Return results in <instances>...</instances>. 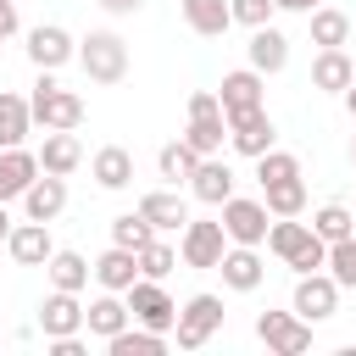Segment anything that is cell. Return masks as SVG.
I'll list each match as a JSON object with an SVG mask.
<instances>
[{
    "instance_id": "cell-1",
    "label": "cell",
    "mask_w": 356,
    "mask_h": 356,
    "mask_svg": "<svg viewBox=\"0 0 356 356\" xmlns=\"http://www.w3.org/2000/svg\"><path fill=\"white\" fill-rule=\"evenodd\" d=\"M28 111H33V122L50 134V128H72L78 134V122H83V95L78 89H61V78L56 72H39L33 78V95H28Z\"/></svg>"
},
{
    "instance_id": "cell-2",
    "label": "cell",
    "mask_w": 356,
    "mask_h": 356,
    "mask_svg": "<svg viewBox=\"0 0 356 356\" xmlns=\"http://www.w3.org/2000/svg\"><path fill=\"white\" fill-rule=\"evenodd\" d=\"M78 67L89 72V83H122L128 78V44H122V33H111V28H89L83 39H78Z\"/></svg>"
},
{
    "instance_id": "cell-3",
    "label": "cell",
    "mask_w": 356,
    "mask_h": 356,
    "mask_svg": "<svg viewBox=\"0 0 356 356\" xmlns=\"http://www.w3.org/2000/svg\"><path fill=\"white\" fill-rule=\"evenodd\" d=\"M222 250H228V234H222L217 217H189V222L178 228V261H184V267H195V273H217Z\"/></svg>"
},
{
    "instance_id": "cell-4",
    "label": "cell",
    "mask_w": 356,
    "mask_h": 356,
    "mask_svg": "<svg viewBox=\"0 0 356 356\" xmlns=\"http://www.w3.org/2000/svg\"><path fill=\"white\" fill-rule=\"evenodd\" d=\"M222 295H211V289H200V295H189L184 306H178V323H172V339H178V350H200L217 328H222Z\"/></svg>"
},
{
    "instance_id": "cell-5",
    "label": "cell",
    "mask_w": 356,
    "mask_h": 356,
    "mask_svg": "<svg viewBox=\"0 0 356 356\" xmlns=\"http://www.w3.org/2000/svg\"><path fill=\"white\" fill-rule=\"evenodd\" d=\"M217 222H222V234H228V245H267V222H273V211L256 200V195H228L222 206H217Z\"/></svg>"
},
{
    "instance_id": "cell-6",
    "label": "cell",
    "mask_w": 356,
    "mask_h": 356,
    "mask_svg": "<svg viewBox=\"0 0 356 356\" xmlns=\"http://www.w3.org/2000/svg\"><path fill=\"white\" fill-rule=\"evenodd\" d=\"M122 300H128V312H134V323H139V328L172 334V323H178V300L167 295V284H161V278H134V284L122 289Z\"/></svg>"
},
{
    "instance_id": "cell-7",
    "label": "cell",
    "mask_w": 356,
    "mask_h": 356,
    "mask_svg": "<svg viewBox=\"0 0 356 356\" xmlns=\"http://www.w3.org/2000/svg\"><path fill=\"white\" fill-rule=\"evenodd\" d=\"M289 312H295V317H306L312 328H317V323H328V317L339 312V284L328 278V267H317V273H300V278H295Z\"/></svg>"
},
{
    "instance_id": "cell-8",
    "label": "cell",
    "mask_w": 356,
    "mask_h": 356,
    "mask_svg": "<svg viewBox=\"0 0 356 356\" xmlns=\"http://www.w3.org/2000/svg\"><path fill=\"white\" fill-rule=\"evenodd\" d=\"M256 339L273 356H306L312 350V323L295 312H256Z\"/></svg>"
},
{
    "instance_id": "cell-9",
    "label": "cell",
    "mask_w": 356,
    "mask_h": 356,
    "mask_svg": "<svg viewBox=\"0 0 356 356\" xmlns=\"http://www.w3.org/2000/svg\"><path fill=\"white\" fill-rule=\"evenodd\" d=\"M217 106H222V117L261 111V106H267V78H261L256 67H234V72H222V83H217Z\"/></svg>"
},
{
    "instance_id": "cell-10",
    "label": "cell",
    "mask_w": 356,
    "mask_h": 356,
    "mask_svg": "<svg viewBox=\"0 0 356 356\" xmlns=\"http://www.w3.org/2000/svg\"><path fill=\"white\" fill-rule=\"evenodd\" d=\"M28 61L39 72H61L67 61H78V39L61 22H39V28H28Z\"/></svg>"
},
{
    "instance_id": "cell-11",
    "label": "cell",
    "mask_w": 356,
    "mask_h": 356,
    "mask_svg": "<svg viewBox=\"0 0 356 356\" xmlns=\"http://www.w3.org/2000/svg\"><path fill=\"white\" fill-rule=\"evenodd\" d=\"M273 145H278V128H273L267 106H261V111H245V117H228V150H234V156L256 161V156L273 150Z\"/></svg>"
},
{
    "instance_id": "cell-12",
    "label": "cell",
    "mask_w": 356,
    "mask_h": 356,
    "mask_svg": "<svg viewBox=\"0 0 356 356\" xmlns=\"http://www.w3.org/2000/svg\"><path fill=\"white\" fill-rule=\"evenodd\" d=\"M217 273H222V289H234V295L261 289V278H267L261 245H228V250H222V261H217Z\"/></svg>"
},
{
    "instance_id": "cell-13",
    "label": "cell",
    "mask_w": 356,
    "mask_h": 356,
    "mask_svg": "<svg viewBox=\"0 0 356 356\" xmlns=\"http://www.w3.org/2000/svg\"><path fill=\"white\" fill-rule=\"evenodd\" d=\"M33 328H39L44 339H61V334H83V300H78L72 289H50V295L39 300V317H33Z\"/></svg>"
},
{
    "instance_id": "cell-14",
    "label": "cell",
    "mask_w": 356,
    "mask_h": 356,
    "mask_svg": "<svg viewBox=\"0 0 356 356\" xmlns=\"http://www.w3.org/2000/svg\"><path fill=\"white\" fill-rule=\"evenodd\" d=\"M6 250H11V261H17V267H44V261H50V250H56V239H50V222H33V217L11 222V234H6Z\"/></svg>"
},
{
    "instance_id": "cell-15",
    "label": "cell",
    "mask_w": 356,
    "mask_h": 356,
    "mask_svg": "<svg viewBox=\"0 0 356 356\" xmlns=\"http://www.w3.org/2000/svg\"><path fill=\"white\" fill-rule=\"evenodd\" d=\"M234 167L222 161V156H200L195 161V172H189V195L200 200V206H222L228 195H234Z\"/></svg>"
},
{
    "instance_id": "cell-16",
    "label": "cell",
    "mask_w": 356,
    "mask_h": 356,
    "mask_svg": "<svg viewBox=\"0 0 356 356\" xmlns=\"http://www.w3.org/2000/svg\"><path fill=\"white\" fill-rule=\"evenodd\" d=\"M33 156H39V172H56V178H72V172L83 167V145H78L72 128H50Z\"/></svg>"
},
{
    "instance_id": "cell-17",
    "label": "cell",
    "mask_w": 356,
    "mask_h": 356,
    "mask_svg": "<svg viewBox=\"0 0 356 356\" xmlns=\"http://www.w3.org/2000/svg\"><path fill=\"white\" fill-rule=\"evenodd\" d=\"M61 211H67V178L39 172V178L22 189V217H33V222H56Z\"/></svg>"
},
{
    "instance_id": "cell-18",
    "label": "cell",
    "mask_w": 356,
    "mask_h": 356,
    "mask_svg": "<svg viewBox=\"0 0 356 356\" xmlns=\"http://www.w3.org/2000/svg\"><path fill=\"white\" fill-rule=\"evenodd\" d=\"M156 234H178L184 222H189V200L178 195V189H150V195H139V206H134Z\"/></svg>"
},
{
    "instance_id": "cell-19",
    "label": "cell",
    "mask_w": 356,
    "mask_h": 356,
    "mask_svg": "<svg viewBox=\"0 0 356 356\" xmlns=\"http://www.w3.org/2000/svg\"><path fill=\"white\" fill-rule=\"evenodd\" d=\"M245 56H250V67H256L261 78L284 72V67H289V39H284V28H273V22L250 28V44H245Z\"/></svg>"
},
{
    "instance_id": "cell-20",
    "label": "cell",
    "mask_w": 356,
    "mask_h": 356,
    "mask_svg": "<svg viewBox=\"0 0 356 356\" xmlns=\"http://www.w3.org/2000/svg\"><path fill=\"white\" fill-rule=\"evenodd\" d=\"M134 323V312H128V300L117 295V289H100L89 306H83V328L95 334V339H111V334H122Z\"/></svg>"
},
{
    "instance_id": "cell-21",
    "label": "cell",
    "mask_w": 356,
    "mask_h": 356,
    "mask_svg": "<svg viewBox=\"0 0 356 356\" xmlns=\"http://www.w3.org/2000/svg\"><path fill=\"white\" fill-rule=\"evenodd\" d=\"M39 178V156L28 150V145H6L0 150V200L11 206V200H22V189Z\"/></svg>"
},
{
    "instance_id": "cell-22",
    "label": "cell",
    "mask_w": 356,
    "mask_h": 356,
    "mask_svg": "<svg viewBox=\"0 0 356 356\" xmlns=\"http://www.w3.org/2000/svg\"><path fill=\"white\" fill-rule=\"evenodd\" d=\"M89 278L100 284V289H128L134 278H139V250H122V245H111V250H100L95 261H89Z\"/></svg>"
},
{
    "instance_id": "cell-23",
    "label": "cell",
    "mask_w": 356,
    "mask_h": 356,
    "mask_svg": "<svg viewBox=\"0 0 356 356\" xmlns=\"http://www.w3.org/2000/svg\"><path fill=\"white\" fill-rule=\"evenodd\" d=\"M306 28H312V44H317V50H345L350 33H356V22H350L339 6H317V11H306Z\"/></svg>"
},
{
    "instance_id": "cell-24",
    "label": "cell",
    "mask_w": 356,
    "mask_h": 356,
    "mask_svg": "<svg viewBox=\"0 0 356 356\" xmlns=\"http://www.w3.org/2000/svg\"><path fill=\"white\" fill-rule=\"evenodd\" d=\"M89 178H95L100 189H111V195H117V189H128V184H134V156H128L122 145H100V150L89 156Z\"/></svg>"
},
{
    "instance_id": "cell-25",
    "label": "cell",
    "mask_w": 356,
    "mask_h": 356,
    "mask_svg": "<svg viewBox=\"0 0 356 356\" xmlns=\"http://www.w3.org/2000/svg\"><path fill=\"white\" fill-rule=\"evenodd\" d=\"M184 6V22H189V33H200V39H222L228 28H234V11H228V0H178Z\"/></svg>"
},
{
    "instance_id": "cell-26",
    "label": "cell",
    "mask_w": 356,
    "mask_h": 356,
    "mask_svg": "<svg viewBox=\"0 0 356 356\" xmlns=\"http://www.w3.org/2000/svg\"><path fill=\"white\" fill-rule=\"evenodd\" d=\"M350 78H356V61H350L345 50H317V56H312V89H323V95H345Z\"/></svg>"
},
{
    "instance_id": "cell-27",
    "label": "cell",
    "mask_w": 356,
    "mask_h": 356,
    "mask_svg": "<svg viewBox=\"0 0 356 356\" xmlns=\"http://www.w3.org/2000/svg\"><path fill=\"white\" fill-rule=\"evenodd\" d=\"M195 156H222V145H228V117L222 111H206V117H189V128L178 134Z\"/></svg>"
},
{
    "instance_id": "cell-28",
    "label": "cell",
    "mask_w": 356,
    "mask_h": 356,
    "mask_svg": "<svg viewBox=\"0 0 356 356\" xmlns=\"http://www.w3.org/2000/svg\"><path fill=\"white\" fill-rule=\"evenodd\" d=\"M44 278H50V289H72V295H83V289H89V256H83V250H50Z\"/></svg>"
},
{
    "instance_id": "cell-29",
    "label": "cell",
    "mask_w": 356,
    "mask_h": 356,
    "mask_svg": "<svg viewBox=\"0 0 356 356\" xmlns=\"http://www.w3.org/2000/svg\"><path fill=\"white\" fill-rule=\"evenodd\" d=\"M28 134H33L28 95H17V89H0V150H6V145H22Z\"/></svg>"
},
{
    "instance_id": "cell-30",
    "label": "cell",
    "mask_w": 356,
    "mask_h": 356,
    "mask_svg": "<svg viewBox=\"0 0 356 356\" xmlns=\"http://www.w3.org/2000/svg\"><path fill=\"white\" fill-rule=\"evenodd\" d=\"M261 206L273 217H306V178H278V184H261Z\"/></svg>"
},
{
    "instance_id": "cell-31",
    "label": "cell",
    "mask_w": 356,
    "mask_h": 356,
    "mask_svg": "<svg viewBox=\"0 0 356 356\" xmlns=\"http://www.w3.org/2000/svg\"><path fill=\"white\" fill-rule=\"evenodd\" d=\"M106 350H111V356H167V334L128 323L122 334H111V339H106Z\"/></svg>"
},
{
    "instance_id": "cell-32",
    "label": "cell",
    "mask_w": 356,
    "mask_h": 356,
    "mask_svg": "<svg viewBox=\"0 0 356 356\" xmlns=\"http://www.w3.org/2000/svg\"><path fill=\"white\" fill-rule=\"evenodd\" d=\"M312 234H317L323 245L350 239V234H356V211H350V206H339V200H328V206H317V211H312Z\"/></svg>"
},
{
    "instance_id": "cell-33",
    "label": "cell",
    "mask_w": 356,
    "mask_h": 356,
    "mask_svg": "<svg viewBox=\"0 0 356 356\" xmlns=\"http://www.w3.org/2000/svg\"><path fill=\"white\" fill-rule=\"evenodd\" d=\"M195 161H200V156H195V150H189L184 139H167V145L156 150V172H161V178H167L172 189H178V184H189V172H195Z\"/></svg>"
},
{
    "instance_id": "cell-34",
    "label": "cell",
    "mask_w": 356,
    "mask_h": 356,
    "mask_svg": "<svg viewBox=\"0 0 356 356\" xmlns=\"http://www.w3.org/2000/svg\"><path fill=\"white\" fill-rule=\"evenodd\" d=\"M156 239V228L139 217V211H122V217H111V245H122V250H145Z\"/></svg>"
},
{
    "instance_id": "cell-35",
    "label": "cell",
    "mask_w": 356,
    "mask_h": 356,
    "mask_svg": "<svg viewBox=\"0 0 356 356\" xmlns=\"http://www.w3.org/2000/svg\"><path fill=\"white\" fill-rule=\"evenodd\" d=\"M323 267H328V278H334L339 289H356V234H350V239H334Z\"/></svg>"
},
{
    "instance_id": "cell-36",
    "label": "cell",
    "mask_w": 356,
    "mask_h": 356,
    "mask_svg": "<svg viewBox=\"0 0 356 356\" xmlns=\"http://www.w3.org/2000/svg\"><path fill=\"white\" fill-rule=\"evenodd\" d=\"M278 178H300V156H289V150H261L256 156V184H278Z\"/></svg>"
},
{
    "instance_id": "cell-37",
    "label": "cell",
    "mask_w": 356,
    "mask_h": 356,
    "mask_svg": "<svg viewBox=\"0 0 356 356\" xmlns=\"http://www.w3.org/2000/svg\"><path fill=\"white\" fill-rule=\"evenodd\" d=\"M172 267H178V250H172V245H167V239L156 234V239H150V245L139 250V278H167Z\"/></svg>"
},
{
    "instance_id": "cell-38",
    "label": "cell",
    "mask_w": 356,
    "mask_h": 356,
    "mask_svg": "<svg viewBox=\"0 0 356 356\" xmlns=\"http://www.w3.org/2000/svg\"><path fill=\"white\" fill-rule=\"evenodd\" d=\"M228 11H234V22H239V28H261V22H273V17H278V6H273V0H228Z\"/></svg>"
},
{
    "instance_id": "cell-39",
    "label": "cell",
    "mask_w": 356,
    "mask_h": 356,
    "mask_svg": "<svg viewBox=\"0 0 356 356\" xmlns=\"http://www.w3.org/2000/svg\"><path fill=\"white\" fill-rule=\"evenodd\" d=\"M0 33H6V39L17 33V0H0Z\"/></svg>"
},
{
    "instance_id": "cell-40",
    "label": "cell",
    "mask_w": 356,
    "mask_h": 356,
    "mask_svg": "<svg viewBox=\"0 0 356 356\" xmlns=\"http://www.w3.org/2000/svg\"><path fill=\"white\" fill-rule=\"evenodd\" d=\"M100 6H106V11H111V17H134V11H139V6H145V0H100Z\"/></svg>"
},
{
    "instance_id": "cell-41",
    "label": "cell",
    "mask_w": 356,
    "mask_h": 356,
    "mask_svg": "<svg viewBox=\"0 0 356 356\" xmlns=\"http://www.w3.org/2000/svg\"><path fill=\"white\" fill-rule=\"evenodd\" d=\"M273 6H278V11H300V17H306V11H317L323 0H273Z\"/></svg>"
},
{
    "instance_id": "cell-42",
    "label": "cell",
    "mask_w": 356,
    "mask_h": 356,
    "mask_svg": "<svg viewBox=\"0 0 356 356\" xmlns=\"http://www.w3.org/2000/svg\"><path fill=\"white\" fill-rule=\"evenodd\" d=\"M6 234H11V206L0 200V245H6Z\"/></svg>"
},
{
    "instance_id": "cell-43",
    "label": "cell",
    "mask_w": 356,
    "mask_h": 356,
    "mask_svg": "<svg viewBox=\"0 0 356 356\" xmlns=\"http://www.w3.org/2000/svg\"><path fill=\"white\" fill-rule=\"evenodd\" d=\"M339 100H345V111H350V117H356V78H350V83H345V95H339Z\"/></svg>"
},
{
    "instance_id": "cell-44",
    "label": "cell",
    "mask_w": 356,
    "mask_h": 356,
    "mask_svg": "<svg viewBox=\"0 0 356 356\" xmlns=\"http://www.w3.org/2000/svg\"><path fill=\"white\" fill-rule=\"evenodd\" d=\"M350 167H356V134H350Z\"/></svg>"
},
{
    "instance_id": "cell-45",
    "label": "cell",
    "mask_w": 356,
    "mask_h": 356,
    "mask_svg": "<svg viewBox=\"0 0 356 356\" xmlns=\"http://www.w3.org/2000/svg\"><path fill=\"white\" fill-rule=\"evenodd\" d=\"M0 50H6V33H0Z\"/></svg>"
},
{
    "instance_id": "cell-46",
    "label": "cell",
    "mask_w": 356,
    "mask_h": 356,
    "mask_svg": "<svg viewBox=\"0 0 356 356\" xmlns=\"http://www.w3.org/2000/svg\"><path fill=\"white\" fill-rule=\"evenodd\" d=\"M0 339H6V328H0Z\"/></svg>"
}]
</instances>
